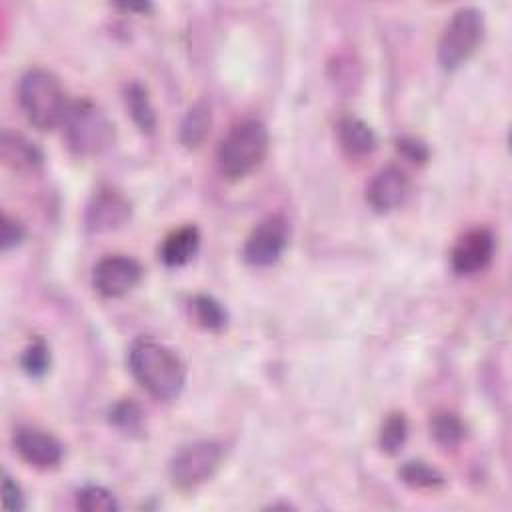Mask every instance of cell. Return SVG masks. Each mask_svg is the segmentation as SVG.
Returning a JSON list of instances; mask_svg holds the SVG:
<instances>
[{
	"instance_id": "cell-1",
	"label": "cell",
	"mask_w": 512,
	"mask_h": 512,
	"mask_svg": "<svg viewBox=\"0 0 512 512\" xmlns=\"http://www.w3.org/2000/svg\"><path fill=\"white\" fill-rule=\"evenodd\" d=\"M128 366L136 382L156 400H174L186 384L182 358L154 338H136L128 350Z\"/></svg>"
},
{
	"instance_id": "cell-2",
	"label": "cell",
	"mask_w": 512,
	"mask_h": 512,
	"mask_svg": "<svg viewBox=\"0 0 512 512\" xmlns=\"http://www.w3.org/2000/svg\"><path fill=\"white\" fill-rule=\"evenodd\" d=\"M18 100L24 116L38 130H52L62 124L70 106L60 80L44 68H30L22 74Z\"/></svg>"
},
{
	"instance_id": "cell-3",
	"label": "cell",
	"mask_w": 512,
	"mask_h": 512,
	"mask_svg": "<svg viewBox=\"0 0 512 512\" xmlns=\"http://www.w3.org/2000/svg\"><path fill=\"white\" fill-rule=\"evenodd\" d=\"M268 152V130L260 120H242L234 124L218 146V168L230 178L238 180L250 174Z\"/></svg>"
},
{
	"instance_id": "cell-4",
	"label": "cell",
	"mask_w": 512,
	"mask_h": 512,
	"mask_svg": "<svg viewBox=\"0 0 512 512\" xmlns=\"http://www.w3.org/2000/svg\"><path fill=\"white\" fill-rule=\"evenodd\" d=\"M64 140L78 156H96L114 142V124L92 100L70 102L64 116Z\"/></svg>"
},
{
	"instance_id": "cell-5",
	"label": "cell",
	"mask_w": 512,
	"mask_h": 512,
	"mask_svg": "<svg viewBox=\"0 0 512 512\" xmlns=\"http://www.w3.org/2000/svg\"><path fill=\"white\" fill-rule=\"evenodd\" d=\"M484 18L476 8H460L448 20L438 40V62L444 70L460 68L480 46Z\"/></svg>"
},
{
	"instance_id": "cell-6",
	"label": "cell",
	"mask_w": 512,
	"mask_h": 512,
	"mask_svg": "<svg viewBox=\"0 0 512 512\" xmlns=\"http://www.w3.org/2000/svg\"><path fill=\"white\" fill-rule=\"evenodd\" d=\"M224 448L216 440H198L178 448L170 460L168 472L178 488H194L214 476L222 464Z\"/></svg>"
},
{
	"instance_id": "cell-7",
	"label": "cell",
	"mask_w": 512,
	"mask_h": 512,
	"mask_svg": "<svg viewBox=\"0 0 512 512\" xmlns=\"http://www.w3.org/2000/svg\"><path fill=\"white\" fill-rule=\"evenodd\" d=\"M288 246V222L278 216H266L248 234L242 256L250 266L264 268L272 266Z\"/></svg>"
},
{
	"instance_id": "cell-8",
	"label": "cell",
	"mask_w": 512,
	"mask_h": 512,
	"mask_svg": "<svg viewBox=\"0 0 512 512\" xmlns=\"http://www.w3.org/2000/svg\"><path fill=\"white\" fill-rule=\"evenodd\" d=\"M142 272L138 260L124 254H110L94 266L92 284L104 298H120L140 282Z\"/></svg>"
},
{
	"instance_id": "cell-9",
	"label": "cell",
	"mask_w": 512,
	"mask_h": 512,
	"mask_svg": "<svg viewBox=\"0 0 512 512\" xmlns=\"http://www.w3.org/2000/svg\"><path fill=\"white\" fill-rule=\"evenodd\" d=\"M128 198L114 188H98L86 206V228L90 232H112L130 220Z\"/></svg>"
},
{
	"instance_id": "cell-10",
	"label": "cell",
	"mask_w": 512,
	"mask_h": 512,
	"mask_svg": "<svg viewBox=\"0 0 512 512\" xmlns=\"http://www.w3.org/2000/svg\"><path fill=\"white\" fill-rule=\"evenodd\" d=\"M494 258V236L486 228H472L458 238L452 248L450 264L460 276L482 272Z\"/></svg>"
},
{
	"instance_id": "cell-11",
	"label": "cell",
	"mask_w": 512,
	"mask_h": 512,
	"mask_svg": "<svg viewBox=\"0 0 512 512\" xmlns=\"http://www.w3.org/2000/svg\"><path fill=\"white\" fill-rule=\"evenodd\" d=\"M410 192V178L400 166L380 168L366 186V202L376 212H390L398 208Z\"/></svg>"
},
{
	"instance_id": "cell-12",
	"label": "cell",
	"mask_w": 512,
	"mask_h": 512,
	"mask_svg": "<svg viewBox=\"0 0 512 512\" xmlns=\"http://www.w3.org/2000/svg\"><path fill=\"white\" fill-rule=\"evenodd\" d=\"M12 442L20 458L30 466L48 470V468H56L62 462V456H64L62 444L44 430L18 428L14 432Z\"/></svg>"
},
{
	"instance_id": "cell-13",
	"label": "cell",
	"mask_w": 512,
	"mask_h": 512,
	"mask_svg": "<svg viewBox=\"0 0 512 512\" xmlns=\"http://www.w3.org/2000/svg\"><path fill=\"white\" fill-rule=\"evenodd\" d=\"M0 158L2 162L18 172V174H32L42 166V150L30 142L26 136L18 132L4 130L0 138Z\"/></svg>"
},
{
	"instance_id": "cell-14",
	"label": "cell",
	"mask_w": 512,
	"mask_h": 512,
	"mask_svg": "<svg viewBox=\"0 0 512 512\" xmlns=\"http://www.w3.org/2000/svg\"><path fill=\"white\" fill-rule=\"evenodd\" d=\"M198 248H200L198 228L192 224L180 226L164 238L160 246V260L170 268H178L188 264L196 256Z\"/></svg>"
},
{
	"instance_id": "cell-15",
	"label": "cell",
	"mask_w": 512,
	"mask_h": 512,
	"mask_svg": "<svg viewBox=\"0 0 512 512\" xmlns=\"http://www.w3.org/2000/svg\"><path fill=\"white\" fill-rule=\"evenodd\" d=\"M336 134L342 150L352 158H362L374 152L376 134L374 130L356 116H344L336 124Z\"/></svg>"
},
{
	"instance_id": "cell-16",
	"label": "cell",
	"mask_w": 512,
	"mask_h": 512,
	"mask_svg": "<svg viewBox=\"0 0 512 512\" xmlns=\"http://www.w3.org/2000/svg\"><path fill=\"white\" fill-rule=\"evenodd\" d=\"M124 104L130 112L134 124L144 132L152 134L156 130V112L148 98L146 88L140 82H130L124 88Z\"/></svg>"
},
{
	"instance_id": "cell-17",
	"label": "cell",
	"mask_w": 512,
	"mask_h": 512,
	"mask_svg": "<svg viewBox=\"0 0 512 512\" xmlns=\"http://www.w3.org/2000/svg\"><path fill=\"white\" fill-rule=\"evenodd\" d=\"M210 108L206 102H196L180 124V142L186 148H198L210 132Z\"/></svg>"
},
{
	"instance_id": "cell-18",
	"label": "cell",
	"mask_w": 512,
	"mask_h": 512,
	"mask_svg": "<svg viewBox=\"0 0 512 512\" xmlns=\"http://www.w3.org/2000/svg\"><path fill=\"white\" fill-rule=\"evenodd\" d=\"M464 432L462 420L448 410L434 412L430 418V434L440 446H456L464 438Z\"/></svg>"
},
{
	"instance_id": "cell-19",
	"label": "cell",
	"mask_w": 512,
	"mask_h": 512,
	"mask_svg": "<svg viewBox=\"0 0 512 512\" xmlns=\"http://www.w3.org/2000/svg\"><path fill=\"white\" fill-rule=\"evenodd\" d=\"M76 506L84 512H114L120 508L114 494L96 484H88L78 490Z\"/></svg>"
},
{
	"instance_id": "cell-20",
	"label": "cell",
	"mask_w": 512,
	"mask_h": 512,
	"mask_svg": "<svg viewBox=\"0 0 512 512\" xmlns=\"http://www.w3.org/2000/svg\"><path fill=\"white\" fill-rule=\"evenodd\" d=\"M398 474H400L402 482L412 488H436V486L444 484V476L436 468H432L420 460L406 462Z\"/></svg>"
},
{
	"instance_id": "cell-21",
	"label": "cell",
	"mask_w": 512,
	"mask_h": 512,
	"mask_svg": "<svg viewBox=\"0 0 512 512\" xmlns=\"http://www.w3.org/2000/svg\"><path fill=\"white\" fill-rule=\"evenodd\" d=\"M192 312L200 326L206 330H220L226 324V310L212 296L200 294L192 300Z\"/></svg>"
},
{
	"instance_id": "cell-22",
	"label": "cell",
	"mask_w": 512,
	"mask_h": 512,
	"mask_svg": "<svg viewBox=\"0 0 512 512\" xmlns=\"http://www.w3.org/2000/svg\"><path fill=\"white\" fill-rule=\"evenodd\" d=\"M408 438V422L404 414H390L380 428V448L386 454H398Z\"/></svg>"
},
{
	"instance_id": "cell-23",
	"label": "cell",
	"mask_w": 512,
	"mask_h": 512,
	"mask_svg": "<svg viewBox=\"0 0 512 512\" xmlns=\"http://www.w3.org/2000/svg\"><path fill=\"white\" fill-rule=\"evenodd\" d=\"M20 362H22V368H24V372H26L28 376H32V378L44 376V374L48 372V366H50V350H48L46 342L40 340V338H36V340L24 350Z\"/></svg>"
},
{
	"instance_id": "cell-24",
	"label": "cell",
	"mask_w": 512,
	"mask_h": 512,
	"mask_svg": "<svg viewBox=\"0 0 512 512\" xmlns=\"http://www.w3.org/2000/svg\"><path fill=\"white\" fill-rule=\"evenodd\" d=\"M110 420H112L116 426L124 428V430H136V428L140 426L142 414H140V410H138L136 404H132V402H120V404H116V406L112 408Z\"/></svg>"
},
{
	"instance_id": "cell-25",
	"label": "cell",
	"mask_w": 512,
	"mask_h": 512,
	"mask_svg": "<svg viewBox=\"0 0 512 512\" xmlns=\"http://www.w3.org/2000/svg\"><path fill=\"white\" fill-rule=\"evenodd\" d=\"M2 496H4V508L8 512H20L24 510L26 502H24V494H22V488L16 484V480L4 472V478H2Z\"/></svg>"
},
{
	"instance_id": "cell-26",
	"label": "cell",
	"mask_w": 512,
	"mask_h": 512,
	"mask_svg": "<svg viewBox=\"0 0 512 512\" xmlns=\"http://www.w3.org/2000/svg\"><path fill=\"white\" fill-rule=\"evenodd\" d=\"M24 238V228L18 220L10 218L8 214H2V250L8 252L16 248Z\"/></svg>"
},
{
	"instance_id": "cell-27",
	"label": "cell",
	"mask_w": 512,
	"mask_h": 512,
	"mask_svg": "<svg viewBox=\"0 0 512 512\" xmlns=\"http://www.w3.org/2000/svg\"><path fill=\"white\" fill-rule=\"evenodd\" d=\"M398 150H400L406 158H410V160H414V162H424V160L428 158V148H426L422 142L414 140V138H402V140H398Z\"/></svg>"
}]
</instances>
